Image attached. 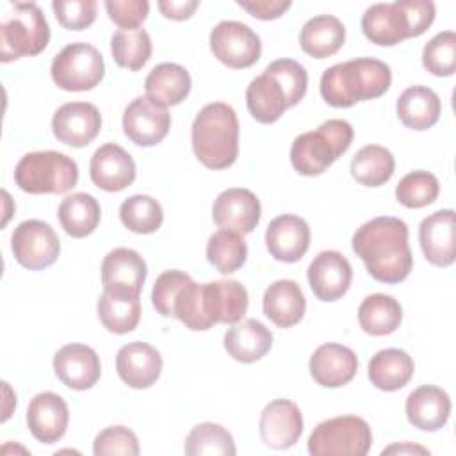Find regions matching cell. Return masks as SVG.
<instances>
[{
	"label": "cell",
	"mask_w": 456,
	"mask_h": 456,
	"mask_svg": "<svg viewBox=\"0 0 456 456\" xmlns=\"http://www.w3.org/2000/svg\"><path fill=\"white\" fill-rule=\"evenodd\" d=\"M351 244L369 274L381 283H399L413 267L408 224L399 217L379 216L363 223Z\"/></svg>",
	"instance_id": "6da1fadb"
},
{
	"label": "cell",
	"mask_w": 456,
	"mask_h": 456,
	"mask_svg": "<svg viewBox=\"0 0 456 456\" xmlns=\"http://www.w3.org/2000/svg\"><path fill=\"white\" fill-rule=\"evenodd\" d=\"M248 290L237 280L196 283L192 278L178 290L173 315L192 331H205L214 324H235L248 310Z\"/></svg>",
	"instance_id": "7a4b0ae2"
},
{
	"label": "cell",
	"mask_w": 456,
	"mask_h": 456,
	"mask_svg": "<svg viewBox=\"0 0 456 456\" xmlns=\"http://www.w3.org/2000/svg\"><path fill=\"white\" fill-rule=\"evenodd\" d=\"M392 71L388 64L372 57H360L328 68L321 77V96L331 107H351L388 91Z\"/></svg>",
	"instance_id": "3957f363"
},
{
	"label": "cell",
	"mask_w": 456,
	"mask_h": 456,
	"mask_svg": "<svg viewBox=\"0 0 456 456\" xmlns=\"http://www.w3.org/2000/svg\"><path fill=\"white\" fill-rule=\"evenodd\" d=\"M191 142L196 159L208 169H226L239 155V119L223 102L205 105L194 118Z\"/></svg>",
	"instance_id": "277c9868"
},
{
	"label": "cell",
	"mask_w": 456,
	"mask_h": 456,
	"mask_svg": "<svg viewBox=\"0 0 456 456\" xmlns=\"http://www.w3.org/2000/svg\"><path fill=\"white\" fill-rule=\"evenodd\" d=\"M353 126L346 119H328L317 130L305 132L292 141L290 164L305 176L324 173L353 142Z\"/></svg>",
	"instance_id": "5b68a950"
},
{
	"label": "cell",
	"mask_w": 456,
	"mask_h": 456,
	"mask_svg": "<svg viewBox=\"0 0 456 456\" xmlns=\"http://www.w3.org/2000/svg\"><path fill=\"white\" fill-rule=\"evenodd\" d=\"M0 21V61L11 62L41 53L50 41V27L37 4H9Z\"/></svg>",
	"instance_id": "8992f818"
},
{
	"label": "cell",
	"mask_w": 456,
	"mask_h": 456,
	"mask_svg": "<svg viewBox=\"0 0 456 456\" xmlns=\"http://www.w3.org/2000/svg\"><path fill=\"white\" fill-rule=\"evenodd\" d=\"M14 182L28 194H62L77 185L78 167L61 151H32L16 164Z\"/></svg>",
	"instance_id": "52a82bcc"
},
{
	"label": "cell",
	"mask_w": 456,
	"mask_h": 456,
	"mask_svg": "<svg viewBox=\"0 0 456 456\" xmlns=\"http://www.w3.org/2000/svg\"><path fill=\"white\" fill-rule=\"evenodd\" d=\"M370 445V428L356 415L328 419L308 436V452L314 456H365Z\"/></svg>",
	"instance_id": "ba28073f"
},
{
	"label": "cell",
	"mask_w": 456,
	"mask_h": 456,
	"mask_svg": "<svg viewBox=\"0 0 456 456\" xmlns=\"http://www.w3.org/2000/svg\"><path fill=\"white\" fill-rule=\"evenodd\" d=\"M52 80L64 91H89L96 87L105 64L102 53L89 43H69L52 61Z\"/></svg>",
	"instance_id": "9c48e42d"
},
{
	"label": "cell",
	"mask_w": 456,
	"mask_h": 456,
	"mask_svg": "<svg viewBox=\"0 0 456 456\" xmlns=\"http://www.w3.org/2000/svg\"><path fill=\"white\" fill-rule=\"evenodd\" d=\"M11 249L20 265L39 271L50 267L59 258L61 240L48 223L27 219L14 228Z\"/></svg>",
	"instance_id": "30bf717a"
},
{
	"label": "cell",
	"mask_w": 456,
	"mask_h": 456,
	"mask_svg": "<svg viewBox=\"0 0 456 456\" xmlns=\"http://www.w3.org/2000/svg\"><path fill=\"white\" fill-rule=\"evenodd\" d=\"M210 50L224 66L244 69L260 59L262 43L256 32H253L246 23L224 20L210 32Z\"/></svg>",
	"instance_id": "8fae6325"
},
{
	"label": "cell",
	"mask_w": 456,
	"mask_h": 456,
	"mask_svg": "<svg viewBox=\"0 0 456 456\" xmlns=\"http://www.w3.org/2000/svg\"><path fill=\"white\" fill-rule=\"evenodd\" d=\"M167 109L153 103L148 96L134 98L123 112V132L137 146H155L169 132Z\"/></svg>",
	"instance_id": "7c38bea8"
},
{
	"label": "cell",
	"mask_w": 456,
	"mask_h": 456,
	"mask_svg": "<svg viewBox=\"0 0 456 456\" xmlns=\"http://www.w3.org/2000/svg\"><path fill=\"white\" fill-rule=\"evenodd\" d=\"M102 128L100 110L89 102H69L61 105L52 118V132L62 144L87 146Z\"/></svg>",
	"instance_id": "4fadbf2b"
},
{
	"label": "cell",
	"mask_w": 456,
	"mask_h": 456,
	"mask_svg": "<svg viewBox=\"0 0 456 456\" xmlns=\"http://www.w3.org/2000/svg\"><path fill=\"white\" fill-rule=\"evenodd\" d=\"M419 242L426 260L436 267H449L456 258V216L444 208L424 217L419 226Z\"/></svg>",
	"instance_id": "5bb4252c"
},
{
	"label": "cell",
	"mask_w": 456,
	"mask_h": 456,
	"mask_svg": "<svg viewBox=\"0 0 456 456\" xmlns=\"http://www.w3.org/2000/svg\"><path fill=\"white\" fill-rule=\"evenodd\" d=\"M262 207L258 198L242 187L223 191L212 207V219L219 228L239 233H251L260 221Z\"/></svg>",
	"instance_id": "9a60e30c"
},
{
	"label": "cell",
	"mask_w": 456,
	"mask_h": 456,
	"mask_svg": "<svg viewBox=\"0 0 456 456\" xmlns=\"http://www.w3.org/2000/svg\"><path fill=\"white\" fill-rule=\"evenodd\" d=\"M312 292L321 301H337L342 297L353 278V269L349 260L333 249L321 251L306 271Z\"/></svg>",
	"instance_id": "2e32d148"
},
{
	"label": "cell",
	"mask_w": 456,
	"mask_h": 456,
	"mask_svg": "<svg viewBox=\"0 0 456 456\" xmlns=\"http://www.w3.org/2000/svg\"><path fill=\"white\" fill-rule=\"evenodd\" d=\"M262 442L271 449L292 447L303 433V415L296 403L274 399L262 410L258 422Z\"/></svg>",
	"instance_id": "e0dca14e"
},
{
	"label": "cell",
	"mask_w": 456,
	"mask_h": 456,
	"mask_svg": "<svg viewBox=\"0 0 456 456\" xmlns=\"http://www.w3.org/2000/svg\"><path fill=\"white\" fill-rule=\"evenodd\" d=\"M53 372L68 388L87 390L100 379V356L86 344L62 346L53 356Z\"/></svg>",
	"instance_id": "ac0fdd59"
},
{
	"label": "cell",
	"mask_w": 456,
	"mask_h": 456,
	"mask_svg": "<svg viewBox=\"0 0 456 456\" xmlns=\"http://www.w3.org/2000/svg\"><path fill=\"white\" fill-rule=\"evenodd\" d=\"M89 175L98 189L118 192L134 183L135 162L126 150L114 142H107L93 153Z\"/></svg>",
	"instance_id": "d6986e66"
},
{
	"label": "cell",
	"mask_w": 456,
	"mask_h": 456,
	"mask_svg": "<svg viewBox=\"0 0 456 456\" xmlns=\"http://www.w3.org/2000/svg\"><path fill=\"white\" fill-rule=\"evenodd\" d=\"M265 246L274 260L285 264L297 262L310 246L308 223L294 214L274 217L265 230Z\"/></svg>",
	"instance_id": "ffe728a7"
},
{
	"label": "cell",
	"mask_w": 456,
	"mask_h": 456,
	"mask_svg": "<svg viewBox=\"0 0 456 456\" xmlns=\"http://www.w3.org/2000/svg\"><path fill=\"white\" fill-rule=\"evenodd\" d=\"M69 422L66 401L53 392H41L34 395L27 408V426L32 436L43 444L59 442Z\"/></svg>",
	"instance_id": "44dd1931"
},
{
	"label": "cell",
	"mask_w": 456,
	"mask_h": 456,
	"mask_svg": "<svg viewBox=\"0 0 456 456\" xmlns=\"http://www.w3.org/2000/svg\"><path fill=\"white\" fill-rule=\"evenodd\" d=\"M362 30L370 43L379 46H394L411 37L410 21L401 0L367 7L362 16Z\"/></svg>",
	"instance_id": "7402d4cb"
},
{
	"label": "cell",
	"mask_w": 456,
	"mask_h": 456,
	"mask_svg": "<svg viewBox=\"0 0 456 456\" xmlns=\"http://www.w3.org/2000/svg\"><path fill=\"white\" fill-rule=\"evenodd\" d=\"M312 378L326 388H338L347 385L358 370V358L353 349L342 344H322L310 356Z\"/></svg>",
	"instance_id": "603a6c76"
},
{
	"label": "cell",
	"mask_w": 456,
	"mask_h": 456,
	"mask_svg": "<svg viewBox=\"0 0 456 456\" xmlns=\"http://www.w3.org/2000/svg\"><path fill=\"white\" fill-rule=\"evenodd\" d=\"M116 370L128 387L148 388L160 376L162 356L146 342H128L116 354Z\"/></svg>",
	"instance_id": "cb8c5ba5"
},
{
	"label": "cell",
	"mask_w": 456,
	"mask_h": 456,
	"mask_svg": "<svg viewBox=\"0 0 456 456\" xmlns=\"http://www.w3.org/2000/svg\"><path fill=\"white\" fill-rule=\"evenodd\" d=\"M148 267L144 258L130 248H116L109 251L102 262L103 289L141 294Z\"/></svg>",
	"instance_id": "d4e9b609"
},
{
	"label": "cell",
	"mask_w": 456,
	"mask_h": 456,
	"mask_svg": "<svg viewBox=\"0 0 456 456\" xmlns=\"http://www.w3.org/2000/svg\"><path fill=\"white\" fill-rule=\"evenodd\" d=\"M408 422L422 431H438L451 415V397L435 385H422L406 397Z\"/></svg>",
	"instance_id": "484cf974"
},
{
	"label": "cell",
	"mask_w": 456,
	"mask_h": 456,
	"mask_svg": "<svg viewBox=\"0 0 456 456\" xmlns=\"http://www.w3.org/2000/svg\"><path fill=\"white\" fill-rule=\"evenodd\" d=\"M262 306L273 324L278 328H292L303 319L306 299L294 280H278L265 289Z\"/></svg>",
	"instance_id": "4316f807"
},
{
	"label": "cell",
	"mask_w": 456,
	"mask_h": 456,
	"mask_svg": "<svg viewBox=\"0 0 456 456\" xmlns=\"http://www.w3.org/2000/svg\"><path fill=\"white\" fill-rule=\"evenodd\" d=\"M223 344L233 360L253 363L271 349L273 333L256 319H240L226 330Z\"/></svg>",
	"instance_id": "83f0119b"
},
{
	"label": "cell",
	"mask_w": 456,
	"mask_h": 456,
	"mask_svg": "<svg viewBox=\"0 0 456 456\" xmlns=\"http://www.w3.org/2000/svg\"><path fill=\"white\" fill-rule=\"evenodd\" d=\"M146 96L167 109L183 102L191 91V75L189 71L175 62L157 64L144 80Z\"/></svg>",
	"instance_id": "f1b7e54d"
},
{
	"label": "cell",
	"mask_w": 456,
	"mask_h": 456,
	"mask_svg": "<svg viewBox=\"0 0 456 456\" xmlns=\"http://www.w3.org/2000/svg\"><path fill=\"white\" fill-rule=\"evenodd\" d=\"M98 317L110 333L125 335L134 331L141 321L139 294L103 289L98 299Z\"/></svg>",
	"instance_id": "f546056e"
},
{
	"label": "cell",
	"mask_w": 456,
	"mask_h": 456,
	"mask_svg": "<svg viewBox=\"0 0 456 456\" xmlns=\"http://www.w3.org/2000/svg\"><path fill=\"white\" fill-rule=\"evenodd\" d=\"M346 41L344 23L331 14H319L310 18L301 32L299 45L305 53L315 59H326L337 53Z\"/></svg>",
	"instance_id": "4dcf8cb0"
},
{
	"label": "cell",
	"mask_w": 456,
	"mask_h": 456,
	"mask_svg": "<svg viewBox=\"0 0 456 456\" xmlns=\"http://www.w3.org/2000/svg\"><path fill=\"white\" fill-rule=\"evenodd\" d=\"M397 118L411 130L431 128L442 112V102L438 94L426 86H411L397 98Z\"/></svg>",
	"instance_id": "1f68e13d"
},
{
	"label": "cell",
	"mask_w": 456,
	"mask_h": 456,
	"mask_svg": "<svg viewBox=\"0 0 456 456\" xmlns=\"http://www.w3.org/2000/svg\"><path fill=\"white\" fill-rule=\"evenodd\" d=\"M413 370V358L406 351L397 347L381 349L369 362L370 383L385 392L403 388L411 379Z\"/></svg>",
	"instance_id": "d6a6232c"
},
{
	"label": "cell",
	"mask_w": 456,
	"mask_h": 456,
	"mask_svg": "<svg viewBox=\"0 0 456 456\" xmlns=\"http://www.w3.org/2000/svg\"><path fill=\"white\" fill-rule=\"evenodd\" d=\"M246 105L249 114L264 125L278 121L285 109H289L280 82L265 71L249 82L246 89Z\"/></svg>",
	"instance_id": "836d02e7"
},
{
	"label": "cell",
	"mask_w": 456,
	"mask_h": 456,
	"mask_svg": "<svg viewBox=\"0 0 456 456\" xmlns=\"http://www.w3.org/2000/svg\"><path fill=\"white\" fill-rule=\"evenodd\" d=\"M57 216L68 235L82 239L96 230L102 217V208L94 196L87 192H73L61 201Z\"/></svg>",
	"instance_id": "e575fe53"
},
{
	"label": "cell",
	"mask_w": 456,
	"mask_h": 456,
	"mask_svg": "<svg viewBox=\"0 0 456 456\" xmlns=\"http://www.w3.org/2000/svg\"><path fill=\"white\" fill-rule=\"evenodd\" d=\"M403 321L399 301L387 294H370L358 306L360 328L372 337L394 333Z\"/></svg>",
	"instance_id": "d590c367"
},
{
	"label": "cell",
	"mask_w": 456,
	"mask_h": 456,
	"mask_svg": "<svg viewBox=\"0 0 456 456\" xmlns=\"http://www.w3.org/2000/svg\"><path fill=\"white\" fill-rule=\"evenodd\" d=\"M395 160L390 150L379 144H367L351 160L353 178L367 187H379L394 175Z\"/></svg>",
	"instance_id": "8d00e7d4"
},
{
	"label": "cell",
	"mask_w": 456,
	"mask_h": 456,
	"mask_svg": "<svg viewBox=\"0 0 456 456\" xmlns=\"http://www.w3.org/2000/svg\"><path fill=\"white\" fill-rule=\"evenodd\" d=\"M248 246L242 233L233 230H217L207 242V260L219 273L230 274L244 265Z\"/></svg>",
	"instance_id": "74e56055"
},
{
	"label": "cell",
	"mask_w": 456,
	"mask_h": 456,
	"mask_svg": "<svg viewBox=\"0 0 456 456\" xmlns=\"http://www.w3.org/2000/svg\"><path fill=\"white\" fill-rule=\"evenodd\" d=\"M112 59L118 66L137 71L151 57V39L144 28H119L110 37Z\"/></svg>",
	"instance_id": "f35d334b"
},
{
	"label": "cell",
	"mask_w": 456,
	"mask_h": 456,
	"mask_svg": "<svg viewBox=\"0 0 456 456\" xmlns=\"http://www.w3.org/2000/svg\"><path fill=\"white\" fill-rule=\"evenodd\" d=\"M183 451L189 456H233L237 452L233 436L214 422L194 426L185 438Z\"/></svg>",
	"instance_id": "ab89813d"
},
{
	"label": "cell",
	"mask_w": 456,
	"mask_h": 456,
	"mask_svg": "<svg viewBox=\"0 0 456 456\" xmlns=\"http://www.w3.org/2000/svg\"><path fill=\"white\" fill-rule=\"evenodd\" d=\"M119 219L134 233H153L160 228L164 212L155 198L134 194L121 203Z\"/></svg>",
	"instance_id": "60d3db41"
},
{
	"label": "cell",
	"mask_w": 456,
	"mask_h": 456,
	"mask_svg": "<svg viewBox=\"0 0 456 456\" xmlns=\"http://www.w3.org/2000/svg\"><path fill=\"white\" fill-rule=\"evenodd\" d=\"M440 183L438 178L429 171H411L404 175L397 187L395 198L406 208H422L438 198Z\"/></svg>",
	"instance_id": "b9f144b4"
},
{
	"label": "cell",
	"mask_w": 456,
	"mask_h": 456,
	"mask_svg": "<svg viewBox=\"0 0 456 456\" xmlns=\"http://www.w3.org/2000/svg\"><path fill=\"white\" fill-rule=\"evenodd\" d=\"M424 68L436 77H451L456 69V34L452 30L438 32L422 50Z\"/></svg>",
	"instance_id": "7bdbcfd3"
},
{
	"label": "cell",
	"mask_w": 456,
	"mask_h": 456,
	"mask_svg": "<svg viewBox=\"0 0 456 456\" xmlns=\"http://www.w3.org/2000/svg\"><path fill=\"white\" fill-rule=\"evenodd\" d=\"M264 71L280 82L281 89L285 91L287 107H294L305 98L308 87V75L306 69L297 61L276 59L271 64H267Z\"/></svg>",
	"instance_id": "ee69618b"
},
{
	"label": "cell",
	"mask_w": 456,
	"mask_h": 456,
	"mask_svg": "<svg viewBox=\"0 0 456 456\" xmlns=\"http://www.w3.org/2000/svg\"><path fill=\"white\" fill-rule=\"evenodd\" d=\"M93 452L96 456H110V454L137 456L139 442L132 429L125 426H109L96 435L93 444Z\"/></svg>",
	"instance_id": "f6af8a7d"
},
{
	"label": "cell",
	"mask_w": 456,
	"mask_h": 456,
	"mask_svg": "<svg viewBox=\"0 0 456 456\" xmlns=\"http://www.w3.org/2000/svg\"><path fill=\"white\" fill-rule=\"evenodd\" d=\"M52 9L57 21L68 30H84L96 20L94 0H53Z\"/></svg>",
	"instance_id": "bcb514c9"
},
{
	"label": "cell",
	"mask_w": 456,
	"mask_h": 456,
	"mask_svg": "<svg viewBox=\"0 0 456 456\" xmlns=\"http://www.w3.org/2000/svg\"><path fill=\"white\" fill-rule=\"evenodd\" d=\"M105 9L109 18L121 28H139L148 18L150 4L146 0H107Z\"/></svg>",
	"instance_id": "7dc6e473"
},
{
	"label": "cell",
	"mask_w": 456,
	"mask_h": 456,
	"mask_svg": "<svg viewBox=\"0 0 456 456\" xmlns=\"http://www.w3.org/2000/svg\"><path fill=\"white\" fill-rule=\"evenodd\" d=\"M401 5L408 16L411 37L424 34L431 27L436 14L435 4L431 0H401Z\"/></svg>",
	"instance_id": "c3c4849f"
},
{
	"label": "cell",
	"mask_w": 456,
	"mask_h": 456,
	"mask_svg": "<svg viewBox=\"0 0 456 456\" xmlns=\"http://www.w3.org/2000/svg\"><path fill=\"white\" fill-rule=\"evenodd\" d=\"M237 5L258 20H276L292 5L290 0H237Z\"/></svg>",
	"instance_id": "681fc988"
},
{
	"label": "cell",
	"mask_w": 456,
	"mask_h": 456,
	"mask_svg": "<svg viewBox=\"0 0 456 456\" xmlns=\"http://www.w3.org/2000/svg\"><path fill=\"white\" fill-rule=\"evenodd\" d=\"M160 12L175 21H182L192 16V12L198 9V0H160L159 4Z\"/></svg>",
	"instance_id": "f907efd6"
},
{
	"label": "cell",
	"mask_w": 456,
	"mask_h": 456,
	"mask_svg": "<svg viewBox=\"0 0 456 456\" xmlns=\"http://www.w3.org/2000/svg\"><path fill=\"white\" fill-rule=\"evenodd\" d=\"M381 454H429V451L426 447H420L417 444H410V442H403V444H395L390 445L387 449L381 451Z\"/></svg>",
	"instance_id": "816d5d0a"
}]
</instances>
